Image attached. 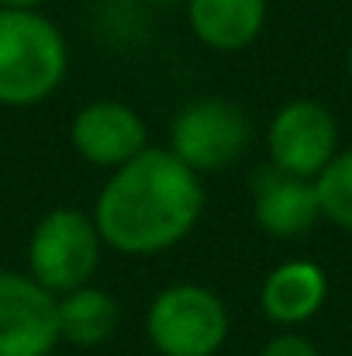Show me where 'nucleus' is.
<instances>
[{
  "instance_id": "obj_1",
  "label": "nucleus",
  "mask_w": 352,
  "mask_h": 356,
  "mask_svg": "<svg viewBox=\"0 0 352 356\" xmlns=\"http://www.w3.org/2000/svg\"><path fill=\"white\" fill-rule=\"evenodd\" d=\"M204 204V180L166 145H149L108 173L90 215L111 252L145 259L180 245L201 225Z\"/></svg>"
},
{
  "instance_id": "obj_2",
  "label": "nucleus",
  "mask_w": 352,
  "mask_h": 356,
  "mask_svg": "<svg viewBox=\"0 0 352 356\" xmlns=\"http://www.w3.org/2000/svg\"><path fill=\"white\" fill-rule=\"evenodd\" d=\"M69 73V42L45 10L0 7V108L45 104Z\"/></svg>"
},
{
  "instance_id": "obj_3",
  "label": "nucleus",
  "mask_w": 352,
  "mask_h": 356,
  "mask_svg": "<svg viewBox=\"0 0 352 356\" xmlns=\"http://www.w3.org/2000/svg\"><path fill=\"white\" fill-rule=\"evenodd\" d=\"M228 332V308L208 284H166L145 312V336L159 356H218Z\"/></svg>"
},
{
  "instance_id": "obj_4",
  "label": "nucleus",
  "mask_w": 352,
  "mask_h": 356,
  "mask_svg": "<svg viewBox=\"0 0 352 356\" xmlns=\"http://www.w3.org/2000/svg\"><path fill=\"white\" fill-rule=\"evenodd\" d=\"M104 249L108 245L94 225V215L80 208H52L35 222L24 256L28 273L59 298L90 284Z\"/></svg>"
},
{
  "instance_id": "obj_5",
  "label": "nucleus",
  "mask_w": 352,
  "mask_h": 356,
  "mask_svg": "<svg viewBox=\"0 0 352 356\" xmlns=\"http://www.w3.org/2000/svg\"><path fill=\"white\" fill-rule=\"evenodd\" d=\"M252 142V124L242 104L228 97H197L169 124V152L201 180L228 170Z\"/></svg>"
},
{
  "instance_id": "obj_6",
  "label": "nucleus",
  "mask_w": 352,
  "mask_h": 356,
  "mask_svg": "<svg viewBox=\"0 0 352 356\" xmlns=\"http://www.w3.org/2000/svg\"><path fill=\"white\" fill-rule=\"evenodd\" d=\"M269 163L283 173L318 180V173L339 152V121L335 115L308 97L287 101L266 128Z\"/></svg>"
},
{
  "instance_id": "obj_7",
  "label": "nucleus",
  "mask_w": 352,
  "mask_h": 356,
  "mask_svg": "<svg viewBox=\"0 0 352 356\" xmlns=\"http://www.w3.org/2000/svg\"><path fill=\"white\" fill-rule=\"evenodd\" d=\"M59 346V298L28 270H0V356H49Z\"/></svg>"
},
{
  "instance_id": "obj_8",
  "label": "nucleus",
  "mask_w": 352,
  "mask_h": 356,
  "mask_svg": "<svg viewBox=\"0 0 352 356\" xmlns=\"http://www.w3.org/2000/svg\"><path fill=\"white\" fill-rule=\"evenodd\" d=\"M69 145L83 163L115 173L117 166L131 163L138 152L149 149V124L131 104L101 97L73 115Z\"/></svg>"
},
{
  "instance_id": "obj_9",
  "label": "nucleus",
  "mask_w": 352,
  "mask_h": 356,
  "mask_svg": "<svg viewBox=\"0 0 352 356\" xmlns=\"http://www.w3.org/2000/svg\"><path fill=\"white\" fill-rule=\"evenodd\" d=\"M252 218L273 238L308 236L321 218L315 180L283 173L273 163L259 166L252 173Z\"/></svg>"
},
{
  "instance_id": "obj_10",
  "label": "nucleus",
  "mask_w": 352,
  "mask_h": 356,
  "mask_svg": "<svg viewBox=\"0 0 352 356\" xmlns=\"http://www.w3.org/2000/svg\"><path fill=\"white\" fill-rule=\"evenodd\" d=\"M325 298H328V277L311 259H287L273 266L259 287V308L280 329L311 322L325 308Z\"/></svg>"
},
{
  "instance_id": "obj_11",
  "label": "nucleus",
  "mask_w": 352,
  "mask_h": 356,
  "mask_svg": "<svg viewBox=\"0 0 352 356\" xmlns=\"http://www.w3.org/2000/svg\"><path fill=\"white\" fill-rule=\"evenodd\" d=\"M269 0H187V24L211 52H242L266 28Z\"/></svg>"
},
{
  "instance_id": "obj_12",
  "label": "nucleus",
  "mask_w": 352,
  "mask_h": 356,
  "mask_svg": "<svg viewBox=\"0 0 352 356\" xmlns=\"http://www.w3.org/2000/svg\"><path fill=\"white\" fill-rule=\"evenodd\" d=\"M121 308L117 301L94 284H83L69 294H59V343H69L76 350L104 346L117 332Z\"/></svg>"
},
{
  "instance_id": "obj_13",
  "label": "nucleus",
  "mask_w": 352,
  "mask_h": 356,
  "mask_svg": "<svg viewBox=\"0 0 352 356\" xmlns=\"http://www.w3.org/2000/svg\"><path fill=\"white\" fill-rule=\"evenodd\" d=\"M315 191H318L321 218H328L342 232H352V149L335 152V159L318 173Z\"/></svg>"
},
{
  "instance_id": "obj_14",
  "label": "nucleus",
  "mask_w": 352,
  "mask_h": 356,
  "mask_svg": "<svg viewBox=\"0 0 352 356\" xmlns=\"http://www.w3.org/2000/svg\"><path fill=\"white\" fill-rule=\"evenodd\" d=\"M259 356H321V353H318V346H315L308 336L280 332V336H273V339L262 346V353Z\"/></svg>"
},
{
  "instance_id": "obj_15",
  "label": "nucleus",
  "mask_w": 352,
  "mask_h": 356,
  "mask_svg": "<svg viewBox=\"0 0 352 356\" xmlns=\"http://www.w3.org/2000/svg\"><path fill=\"white\" fill-rule=\"evenodd\" d=\"M49 0H0L3 10H42Z\"/></svg>"
},
{
  "instance_id": "obj_16",
  "label": "nucleus",
  "mask_w": 352,
  "mask_h": 356,
  "mask_svg": "<svg viewBox=\"0 0 352 356\" xmlns=\"http://www.w3.org/2000/svg\"><path fill=\"white\" fill-rule=\"evenodd\" d=\"M142 3H156V7H162V3H187V0H142Z\"/></svg>"
},
{
  "instance_id": "obj_17",
  "label": "nucleus",
  "mask_w": 352,
  "mask_h": 356,
  "mask_svg": "<svg viewBox=\"0 0 352 356\" xmlns=\"http://www.w3.org/2000/svg\"><path fill=\"white\" fill-rule=\"evenodd\" d=\"M346 66H349V76H352V45H349V59H346Z\"/></svg>"
},
{
  "instance_id": "obj_18",
  "label": "nucleus",
  "mask_w": 352,
  "mask_h": 356,
  "mask_svg": "<svg viewBox=\"0 0 352 356\" xmlns=\"http://www.w3.org/2000/svg\"><path fill=\"white\" fill-rule=\"evenodd\" d=\"M49 356H69V353H59V350H56V353H49Z\"/></svg>"
}]
</instances>
